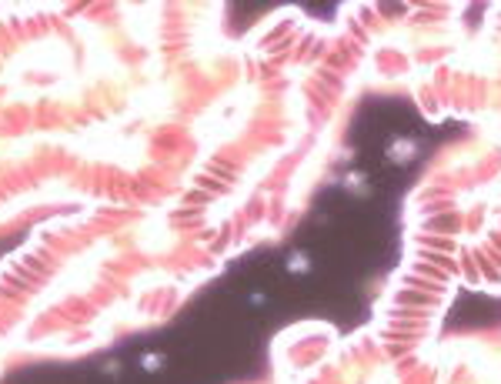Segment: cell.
I'll return each instance as SVG.
<instances>
[{
  "label": "cell",
  "mask_w": 501,
  "mask_h": 384,
  "mask_svg": "<svg viewBox=\"0 0 501 384\" xmlns=\"http://www.w3.org/2000/svg\"><path fill=\"white\" fill-rule=\"evenodd\" d=\"M404 154H414V144H408V141H398V147H395V157H404Z\"/></svg>",
  "instance_id": "1"
}]
</instances>
